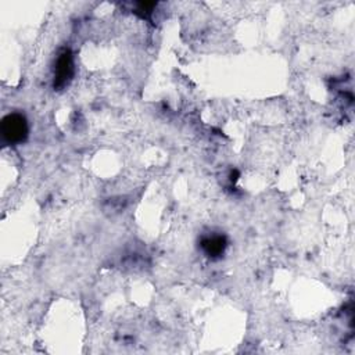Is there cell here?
I'll list each match as a JSON object with an SVG mask.
<instances>
[{
    "mask_svg": "<svg viewBox=\"0 0 355 355\" xmlns=\"http://www.w3.org/2000/svg\"><path fill=\"white\" fill-rule=\"evenodd\" d=\"M1 141L8 146H18L26 141L29 135V125L25 115L19 112L7 114L0 123Z\"/></svg>",
    "mask_w": 355,
    "mask_h": 355,
    "instance_id": "6da1fadb",
    "label": "cell"
},
{
    "mask_svg": "<svg viewBox=\"0 0 355 355\" xmlns=\"http://www.w3.org/2000/svg\"><path fill=\"white\" fill-rule=\"evenodd\" d=\"M72 76H73V57L71 50L64 49L57 55L54 62V78H53L54 89L65 87L72 79Z\"/></svg>",
    "mask_w": 355,
    "mask_h": 355,
    "instance_id": "7a4b0ae2",
    "label": "cell"
},
{
    "mask_svg": "<svg viewBox=\"0 0 355 355\" xmlns=\"http://www.w3.org/2000/svg\"><path fill=\"white\" fill-rule=\"evenodd\" d=\"M227 248V239L222 233H208L200 239V250L209 259H219Z\"/></svg>",
    "mask_w": 355,
    "mask_h": 355,
    "instance_id": "3957f363",
    "label": "cell"
}]
</instances>
